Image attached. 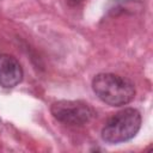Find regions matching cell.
<instances>
[{
  "label": "cell",
  "instance_id": "obj_1",
  "mask_svg": "<svg viewBox=\"0 0 153 153\" xmlns=\"http://www.w3.org/2000/svg\"><path fill=\"white\" fill-rule=\"evenodd\" d=\"M92 88L96 96L111 106H121L130 103L135 96L134 84L114 73L97 74L92 80Z\"/></svg>",
  "mask_w": 153,
  "mask_h": 153
},
{
  "label": "cell",
  "instance_id": "obj_2",
  "mask_svg": "<svg viewBox=\"0 0 153 153\" xmlns=\"http://www.w3.org/2000/svg\"><path fill=\"white\" fill-rule=\"evenodd\" d=\"M141 127V114L134 108H126L114 114L102 129V137L109 143L126 142L133 139Z\"/></svg>",
  "mask_w": 153,
  "mask_h": 153
},
{
  "label": "cell",
  "instance_id": "obj_3",
  "mask_svg": "<svg viewBox=\"0 0 153 153\" xmlns=\"http://www.w3.org/2000/svg\"><path fill=\"white\" fill-rule=\"evenodd\" d=\"M51 115L68 126H84L96 116L94 109L82 100H59L51 104Z\"/></svg>",
  "mask_w": 153,
  "mask_h": 153
},
{
  "label": "cell",
  "instance_id": "obj_4",
  "mask_svg": "<svg viewBox=\"0 0 153 153\" xmlns=\"http://www.w3.org/2000/svg\"><path fill=\"white\" fill-rule=\"evenodd\" d=\"M23 79V68L19 61L10 54H0V86L12 88Z\"/></svg>",
  "mask_w": 153,
  "mask_h": 153
},
{
  "label": "cell",
  "instance_id": "obj_5",
  "mask_svg": "<svg viewBox=\"0 0 153 153\" xmlns=\"http://www.w3.org/2000/svg\"><path fill=\"white\" fill-rule=\"evenodd\" d=\"M69 4H72V5H78V4H80V2H82V1H85V0H67Z\"/></svg>",
  "mask_w": 153,
  "mask_h": 153
}]
</instances>
